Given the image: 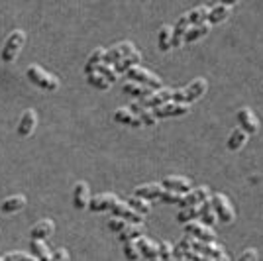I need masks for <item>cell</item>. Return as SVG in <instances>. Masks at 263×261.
Returning <instances> with one entry per match:
<instances>
[{
  "instance_id": "obj_14",
  "label": "cell",
  "mask_w": 263,
  "mask_h": 261,
  "mask_svg": "<svg viewBox=\"0 0 263 261\" xmlns=\"http://www.w3.org/2000/svg\"><path fill=\"white\" fill-rule=\"evenodd\" d=\"M165 191H173V193H179V195H186L193 191V183L185 179V177H165L163 183H161Z\"/></svg>"
},
{
  "instance_id": "obj_8",
  "label": "cell",
  "mask_w": 263,
  "mask_h": 261,
  "mask_svg": "<svg viewBox=\"0 0 263 261\" xmlns=\"http://www.w3.org/2000/svg\"><path fill=\"white\" fill-rule=\"evenodd\" d=\"M155 118H175V116H185L191 112V106L189 104H177V102H165L163 106H159V108H154Z\"/></svg>"
},
{
  "instance_id": "obj_7",
  "label": "cell",
  "mask_w": 263,
  "mask_h": 261,
  "mask_svg": "<svg viewBox=\"0 0 263 261\" xmlns=\"http://www.w3.org/2000/svg\"><path fill=\"white\" fill-rule=\"evenodd\" d=\"M136 51V47L132 42H122V44L112 45L110 49H106V55H104V63L106 65H116L118 61H122L124 57H128Z\"/></svg>"
},
{
  "instance_id": "obj_21",
  "label": "cell",
  "mask_w": 263,
  "mask_h": 261,
  "mask_svg": "<svg viewBox=\"0 0 263 261\" xmlns=\"http://www.w3.org/2000/svg\"><path fill=\"white\" fill-rule=\"evenodd\" d=\"M210 26L209 22H202V24H197V26H191L189 30H186L185 38H183V44L189 45V44H195V42H198L200 38H204L206 33L210 32Z\"/></svg>"
},
{
  "instance_id": "obj_41",
  "label": "cell",
  "mask_w": 263,
  "mask_h": 261,
  "mask_svg": "<svg viewBox=\"0 0 263 261\" xmlns=\"http://www.w3.org/2000/svg\"><path fill=\"white\" fill-rule=\"evenodd\" d=\"M130 226V222L128 220H124V218H110L108 220V230L110 232H116V234H120V232H124V230Z\"/></svg>"
},
{
  "instance_id": "obj_27",
  "label": "cell",
  "mask_w": 263,
  "mask_h": 261,
  "mask_svg": "<svg viewBox=\"0 0 263 261\" xmlns=\"http://www.w3.org/2000/svg\"><path fill=\"white\" fill-rule=\"evenodd\" d=\"M114 120H116L118 124L132 126V128H140V126H143L142 122H140V118H138L134 112H130L128 108H118V110H116V112H114Z\"/></svg>"
},
{
  "instance_id": "obj_30",
  "label": "cell",
  "mask_w": 263,
  "mask_h": 261,
  "mask_svg": "<svg viewBox=\"0 0 263 261\" xmlns=\"http://www.w3.org/2000/svg\"><path fill=\"white\" fill-rule=\"evenodd\" d=\"M143 238V224H130L128 228L118 234V239L122 244H128V241H136V239Z\"/></svg>"
},
{
  "instance_id": "obj_11",
  "label": "cell",
  "mask_w": 263,
  "mask_h": 261,
  "mask_svg": "<svg viewBox=\"0 0 263 261\" xmlns=\"http://www.w3.org/2000/svg\"><path fill=\"white\" fill-rule=\"evenodd\" d=\"M212 198V193H210L209 187H198V189H193L191 193H186L183 195V200L179 202L181 208L185 207H195V204H202V202H206Z\"/></svg>"
},
{
  "instance_id": "obj_33",
  "label": "cell",
  "mask_w": 263,
  "mask_h": 261,
  "mask_svg": "<svg viewBox=\"0 0 263 261\" xmlns=\"http://www.w3.org/2000/svg\"><path fill=\"white\" fill-rule=\"evenodd\" d=\"M198 222L204 224V226H209V228H212V226L218 222V218H216L214 210H212V200L202 202V212H200V220H198Z\"/></svg>"
},
{
  "instance_id": "obj_18",
  "label": "cell",
  "mask_w": 263,
  "mask_h": 261,
  "mask_svg": "<svg viewBox=\"0 0 263 261\" xmlns=\"http://www.w3.org/2000/svg\"><path fill=\"white\" fill-rule=\"evenodd\" d=\"M88 202H90V196H88V185L85 181H79L75 189H73V204L75 208L83 210V208H88Z\"/></svg>"
},
{
  "instance_id": "obj_2",
  "label": "cell",
  "mask_w": 263,
  "mask_h": 261,
  "mask_svg": "<svg viewBox=\"0 0 263 261\" xmlns=\"http://www.w3.org/2000/svg\"><path fill=\"white\" fill-rule=\"evenodd\" d=\"M206 88H209L206 79L198 77V79H195V81H193V83H191L186 88L173 90V98H171V100H173V102H177V104H189V106H191V102L198 100V98L206 92Z\"/></svg>"
},
{
  "instance_id": "obj_12",
  "label": "cell",
  "mask_w": 263,
  "mask_h": 261,
  "mask_svg": "<svg viewBox=\"0 0 263 261\" xmlns=\"http://www.w3.org/2000/svg\"><path fill=\"white\" fill-rule=\"evenodd\" d=\"M171 98H173V90L171 88H161V90H155L152 97L143 98L140 100V104H142L145 110H154V108H159V106H163L165 102H171Z\"/></svg>"
},
{
  "instance_id": "obj_1",
  "label": "cell",
  "mask_w": 263,
  "mask_h": 261,
  "mask_svg": "<svg viewBox=\"0 0 263 261\" xmlns=\"http://www.w3.org/2000/svg\"><path fill=\"white\" fill-rule=\"evenodd\" d=\"M177 248H179V250L197 251V253H200V255H204V257H209V259H212V261L228 257L226 251L222 250V246H218L216 241H210V244L209 241H198V239H195L193 236H189V234L181 238V241L177 244Z\"/></svg>"
},
{
  "instance_id": "obj_28",
  "label": "cell",
  "mask_w": 263,
  "mask_h": 261,
  "mask_svg": "<svg viewBox=\"0 0 263 261\" xmlns=\"http://www.w3.org/2000/svg\"><path fill=\"white\" fill-rule=\"evenodd\" d=\"M128 110L134 112V114L140 118V122H142L143 126H154L155 122H157V118L154 116V112H152V110H145L140 102H132L130 106H128Z\"/></svg>"
},
{
  "instance_id": "obj_49",
  "label": "cell",
  "mask_w": 263,
  "mask_h": 261,
  "mask_svg": "<svg viewBox=\"0 0 263 261\" xmlns=\"http://www.w3.org/2000/svg\"><path fill=\"white\" fill-rule=\"evenodd\" d=\"M0 261H4V259H2V257H0Z\"/></svg>"
},
{
  "instance_id": "obj_16",
  "label": "cell",
  "mask_w": 263,
  "mask_h": 261,
  "mask_svg": "<svg viewBox=\"0 0 263 261\" xmlns=\"http://www.w3.org/2000/svg\"><path fill=\"white\" fill-rule=\"evenodd\" d=\"M118 196L116 195H110V193H104V195H97L90 198L88 202V210L92 212H104V210H110V208L116 204Z\"/></svg>"
},
{
  "instance_id": "obj_25",
  "label": "cell",
  "mask_w": 263,
  "mask_h": 261,
  "mask_svg": "<svg viewBox=\"0 0 263 261\" xmlns=\"http://www.w3.org/2000/svg\"><path fill=\"white\" fill-rule=\"evenodd\" d=\"M24 207H26V196L14 195V196H8V198H4V200H2L0 210H2L4 214H10V212H18V210H22Z\"/></svg>"
},
{
  "instance_id": "obj_19",
  "label": "cell",
  "mask_w": 263,
  "mask_h": 261,
  "mask_svg": "<svg viewBox=\"0 0 263 261\" xmlns=\"http://www.w3.org/2000/svg\"><path fill=\"white\" fill-rule=\"evenodd\" d=\"M53 222L49 220V218H44V220H40L35 226L32 228V232H30V236H32L33 241H42V239H45L47 236H51L53 234Z\"/></svg>"
},
{
  "instance_id": "obj_5",
  "label": "cell",
  "mask_w": 263,
  "mask_h": 261,
  "mask_svg": "<svg viewBox=\"0 0 263 261\" xmlns=\"http://www.w3.org/2000/svg\"><path fill=\"white\" fill-rule=\"evenodd\" d=\"M210 200H212V210H214V214L218 218V222H224V224L234 222L236 212H234V207H232L228 196L222 195V193H216V195H212Z\"/></svg>"
},
{
  "instance_id": "obj_20",
  "label": "cell",
  "mask_w": 263,
  "mask_h": 261,
  "mask_svg": "<svg viewBox=\"0 0 263 261\" xmlns=\"http://www.w3.org/2000/svg\"><path fill=\"white\" fill-rule=\"evenodd\" d=\"M136 248H138V251H140V255L145 257L147 261L159 257V248H157V244L152 241V239H147V238L136 239Z\"/></svg>"
},
{
  "instance_id": "obj_24",
  "label": "cell",
  "mask_w": 263,
  "mask_h": 261,
  "mask_svg": "<svg viewBox=\"0 0 263 261\" xmlns=\"http://www.w3.org/2000/svg\"><path fill=\"white\" fill-rule=\"evenodd\" d=\"M122 90H124L126 95H132V97L140 98V100L152 97V95L155 92V90H152V88L142 87V85H138V83H134V81H126V83L122 85Z\"/></svg>"
},
{
  "instance_id": "obj_4",
  "label": "cell",
  "mask_w": 263,
  "mask_h": 261,
  "mask_svg": "<svg viewBox=\"0 0 263 261\" xmlns=\"http://www.w3.org/2000/svg\"><path fill=\"white\" fill-rule=\"evenodd\" d=\"M24 42H26V33H24L22 30H14V32L6 38V44L2 47V53H0L2 61H4V63H12V61L18 57V53H20Z\"/></svg>"
},
{
  "instance_id": "obj_6",
  "label": "cell",
  "mask_w": 263,
  "mask_h": 261,
  "mask_svg": "<svg viewBox=\"0 0 263 261\" xmlns=\"http://www.w3.org/2000/svg\"><path fill=\"white\" fill-rule=\"evenodd\" d=\"M26 77L32 81L33 85H37V87L45 88V90H57L59 88V81H57V77L49 75V73H45L42 67L37 65H30L28 67V71H26Z\"/></svg>"
},
{
  "instance_id": "obj_39",
  "label": "cell",
  "mask_w": 263,
  "mask_h": 261,
  "mask_svg": "<svg viewBox=\"0 0 263 261\" xmlns=\"http://www.w3.org/2000/svg\"><path fill=\"white\" fill-rule=\"evenodd\" d=\"M87 81L90 87L99 88V90H106V88L110 87V83L104 79L102 75H99V73H92V75H87Z\"/></svg>"
},
{
  "instance_id": "obj_43",
  "label": "cell",
  "mask_w": 263,
  "mask_h": 261,
  "mask_svg": "<svg viewBox=\"0 0 263 261\" xmlns=\"http://www.w3.org/2000/svg\"><path fill=\"white\" fill-rule=\"evenodd\" d=\"M159 200H161V202H167V204H179V202L183 200V195L173 193V191H163V193L159 195Z\"/></svg>"
},
{
  "instance_id": "obj_45",
  "label": "cell",
  "mask_w": 263,
  "mask_h": 261,
  "mask_svg": "<svg viewBox=\"0 0 263 261\" xmlns=\"http://www.w3.org/2000/svg\"><path fill=\"white\" fill-rule=\"evenodd\" d=\"M259 259V255H257V251L253 250V248H248V250L241 251L240 259L238 261H257Z\"/></svg>"
},
{
  "instance_id": "obj_40",
  "label": "cell",
  "mask_w": 263,
  "mask_h": 261,
  "mask_svg": "<svg viewBox=\"0 0 263 261\" xmlns=\"http://www.w3.org/2000/svg\"><path fill=\"white\" fill-rule=\"evenodd\" d=\"M157 248H159V259L161 261H173V246L169 244V241H159L157 244Z\"/></svg>"
},
{
  "instance_id": "obj_42",
  "label": "cell",
  "mask_w": 263,
  "mask_h": 261,
  "mask_svg": "<svg viewBox=\"0 0 263 261\" xmlns=\"http://www.w3.org/2000/svg\"><path fill=\"white\" fill-rule=\"evenodd\" d=\"M124 255H126V259L128 261H138L142 255H140V251L136 248V241H128V244H124Z\"/></svg>"
},
{
  "instance_id": "obj_37",
  "label": "cell",
  "mask_w": 263,
  "mask_h": 261,
  "mask_svg": "<svg viewBox=\"0 0 263 261\" xmlns=\"http://www.w3.org/2000/svg\"><path fill=\"white\" fill-rule=\"evenodd\" d=\"M92 73H99V75H102L106 81H108L110 85L112 83H116V79H118V73H116V69L112 65H106V63H99L97 67H92ZM90 73V75H92Z\"/></svg>"
},
{
  "instance_id": "obj_23",
  "label": "cell",
  "mask_w": 263,
  "mask_h": 261,
  "mask_svg": "<svg viewBox=\"0 0 263 261\" xmlns=\"http://www.w3.org/2000/svg\"><path fill=\"white\" fill-rule=\"evenodd\" d=\"M35 124H37V116H35V112H33L32 108L26 110V112L22 114L20 124H18V134H20L22 138H28V136L33 132V128H35Z\"/></svg>"
},
{
  "instance_id": "obj_22",
  "label": "cell",
  "mask_w": 263,
  "mask_h": 261,
  "mask_svg": "<svg viewBox=\"0 0 263 261\" xmlns=\"http://www.w3.org/2000/svg\"><path fill=\"white\" fill-rule=\"evenodd\" d=\"M191 28V22H189V18H186V14H183L177 24L173 26V38H171V47H179V45H183V38H185L186 30Z\"/></svg>"
},
{
  "instance_id": "obj_15",
  "label": "cell",
  "mask_w": 263,
  "mask_h": 261,
  "mask_svg": "<svg viewBox=\"0 0 263 261\" xmlns=\"http://www.w3.org/2000/svg\"><path fill=\"white\" fill-rule=\"evenodd\" d=\"M236 6V2H230V4H226V2H220V4H214V6H210V12H209V18H206V22L210 26H214V24H220L224 22L228 16H230L232 8Z\"/></svg>"
},
{
  "instance_id": "obj_35",
  "label": "cell",
  "mask_w": 263,
  "mask_h": 261,
  "mask_svg": "<svg viewBox=\"0 0 263 261\" xmlns=\"http://www.w3.org/2000/svg\"><path fill=\"white\" fill-rule=\"evenodd\" d=\"M30 250H32L33 257L37 261H51V251H49V248L45 246L44 241H33L32 239Z\"/></svg>"
},
{
  "instance_id": "obj_38",
  "label": "cell",
  "mask_w": 263,
  "mask_h": 261,
  "mask_svg": "<svg viewBox=\"0 0 263 261\" xmlns=\"http://www.w3.org/2000/svg\"><path fill=\"white\" fill-rule=\"evenodd\" d=\"M126 204H128L134 212L142 214V216H145V214L149 212V204H147V200H143V198H140V196H130V198L126 200Z\"/></svg>"
},
{
  "instance_id": "obj_46",
  "label": "cell",
  "mask_w": 263,
  "mask_h": 261,
  "mask_svg": "<svg viewBox=\"0 0 263 261\" xmlns=\"http://www.w3.org/2000/svg\"><path fill=\"white\" fill-rule=\"evenodd\" d=\"M51 261H69V253H67L65 248H59V250H55L53 255H51Z\"/></svg>"
},
{
  "instance_id": "obj_17",
  "label": "cell",
  "mask_w": 263,
  "mask_h": 261,
  "mask_svg": "<svg viewBox=\"0 0 263 261\" xmlns=\"http://www.w3.org/2000/svg\"><path fill=\"white\" fill-rule=\"evenodd\" d=\"M163 191L165 189L161 187V183H147V185L136 187L134 196H140L143 200H155V198H159V195H161Z\"/></svg>"
},
{
  "instance_id": "obj_48",
  "label": "cell",
  "mask_w": 263,
  "mask_h": 261,
  "mask_svg": "<svg viewBox=\"0 0 263 261\" xmlns=\"http://www.w3.org/2000/svg\"><path fill=\"white\" fill-rule=\"evenodd\" d=\"M149 261H161V259H159V257H155V259H149Z\"/></svg>"
},
{
  "instance_id": "obj_26",
  "label": "cell",
  "mask_w": 263,
  "mask_h": 261,
  "mask_svg": "<svg viewBox=\"0 0 263 261\" xmlns=\"http://www.w3.org/2000/svg\"><path fill=\"white\" fill-rule=\"evenodd\" d=\"M246 142H248V134L241 130L240 126H236V128L230 132L226 145H228V150H232V152H238V150H241V147L246 145Z\"/></svg>"
},
{
  "instance_id": "obj_10",
  "label": "cell",
  "mask_w": 263,
  "mask_h": 261,
  "mask_svg": "<svg viewBox=\"0 0 263 261\" xmlns=\"http://www.w3.org/2000/svg\"><path fill=\"white\" fill-rule=\"evenodd\" d=\"M185 232L189 234V236H193L195 239H198V241H214V230L209 228V226H204V224H200L198 220H193V222H189V224H185Z\"/></svg>"
},
{
  "instance_id": "obj_47",
  "label": "cell",
  "mask_w": 263,
  "mask_h": 261,
  "mask_svg": "<svg viewBox=\"0 0 263 261\" xmlns=\"http://www.w3.org/2000/svg\"><path fill=\"white\" fill-rule=\"evenodd\" d=\"M218 261H230V259H228V257H224V259H218Z\"/></svg>"
},
{
  "instance_id": "obj_34",
  "label": "cell",
  "mask_w": 263,
  "mask_h": 261,
  "mask_svg": "<svg viewBox=\"0 0 263 261\" xmlns=\"http://www.w3.org/2000/svg\"><path fill=\"white\" fill-rule=\"evenodd\" d=\"M171 38H173V28L171 26H161L159 28V35H157V45L161 51H169L171 49Z\"/></svg>"
},
{
  "instance_id": "obj_29",
  "label": "cell",
  "mask_w": 263,
  "mask_h": 261,
  "mask_svg": "<svg viewBox=\"0 0 263 261\" xmlns=\"http://www.w3.org/2000/svg\"><path fill=\"white\" fill-rule=\"evenodd\" d=\"M138 63H142V53H140V51H134L132 55L124 57L122 61H118L116 65H112V67H114V69H116V73L120 75V73H128L130 69L138 67Z\"/></svg>"
},
{
  "instance_id": "obj_32",
  "label": "cell",
  "mask_w": 263,
  "mask_h": 261,
  "mask_svg": "<svg viewBox=\"0 0 263 261\" xmlns=\"http://www.w3.org/2000/svg\"><path fill=\"white\" fill-rule=\"evenodd\" d=\"M209 12H210V6H206V4H204V6H197V8H193V10L186 12V18H189L191 26H197V24L206 22Z\"/></svg>"
},
{
  "instance_id": "obj_36",
  "label": "cell",
  "mask_w": 263,
  "mask_h": 261,
  "mask_svg": "<svg viewBox=\"0 0 263 261\" xmlns=\"http://www.w3.org/2000/svg\"><path fill=\"white\" fill-rule=\"evenodd\" d=\"M104 55H106V49H104V47H97L92 53L88 55V61H87V65H85V73H87V75L92 73V67H97L99 63H104Z\"/></svg>"
},
{
  "instance_id": "obj_44",
  "label": "cell",
  "mask_w": 263,
  "mask_h": 261,
  "mask_svg": "<svg viewBox=\"0 0 263 261\" xmlns=\"http://www.w3.org/2000/svg\"><path fill=\"white\" fill-rule=\"evenodd\" d=\"M4 261H37L35 257L28 255V253H20V251H10L6 253V257H2Z\"/></svg>"
},
{
  "instance_id": "obj_31",
  "label": "cell",
  "mask_w": 263,
  "mask_h": 261,
  "mask_svg": "<svg viewBox=\"0 0 263 261\" xmlns=\"http://www.w3.org/2000/svg\"><path fill=\"white\" fill-rule=\"evenodd\" d=\"M200 212H202V204L185 207V208H181V210H179V214H177V220H179L181 224H189V222H193V220L200 218Z\"/></svg>"
},
{
  "instance_id": "obj_13",
  "label": "cell",
  "mask_w": 263,
  "mask_h": 261,
  "mask_svg": "<svg viewBox=\"0 0 263 261\" xmlns=\"http://www.w3.org/2000/svg\"><path fill=\"white\" fill-rule=\"evenodd\" d=\"M110 212L114 214L116 218H124V220H128L130 224H143V216L142 214H138V212H134L128 204H126V200H116V204L110 208Z\"/></svg>"
},
{
  "instance_id": "obj_3",
  "label": "cell",
  "mask_w": 263,
  "mask_h": 261,
  "mask_svg": "<svg viewBox=\"0 0 263 261\" xmlns=\"http://www.w3.org/2000/svg\"><path fill=\"white\" fill-rule=\"evenodd\" d=\"M128 79L134 81V83H138V85H142V87L152 88V90H161V88H163V83H161L159 77L140 65L128 71Z\"/></svg>"
},
{
  "instance_id": "obj_9",
  "label": "cell",
  "mask_w": 263,
  "mask_h": 261,
  "mask_svg": "<svg viewBox=\"0 0 263 261\" xmlns=\"http://www.w3.org/2000/svg\"><path fill=\"white\" fill-rule=\"evenodd\" d=\"M236 118L240 122V128L246 132L248 136H250V134H257V130H259V120H257V116L252 112V108H248V106L240 108L236 112Z\"/></svg>"
}]
</instances>
